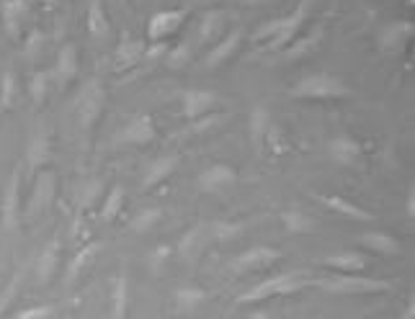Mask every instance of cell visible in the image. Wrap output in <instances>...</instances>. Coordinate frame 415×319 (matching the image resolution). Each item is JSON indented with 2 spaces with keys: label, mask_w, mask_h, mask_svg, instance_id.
Segmentation results:
<instances>
[{
  "label": "cell",
  "mask_w": 415,
  "mask_h": 319,
  "mask_svg": "<svg viewBox=\"0 0 415 319\" xmlns=\"http://www.w3.org/2000/svg\"><path fill=\"white\" fill-rule=\"evenodd\" d=\"M235 183H237L235 167L222 165V162L207 167V170L199 175V191H204V194H225V191L232 188Z\"/></svg>",
  "instance_id": "cell-10"
},
{
  "label": "cell",
  "mask_w": 415,
  "mask_h": 319,
  "mask_svg": "<svg viewBox=\"0 0 415 319\" xmlns=\"http://www.w3.org/2000/svg\"><path fill=\"white\" fill-rule=\"evenodd\" d=\"M361 245H367L369 250L379 252V255H400V242H397V237L387 235V232H364L359 237Z\"/></svg>",
  "instance_id": "cell-29"
},
{
  "label": "cell",
  "mask_w": 415,
  "mask_h": 319,
  "mask_svg": "<svg viewBox=\"0 0 415 319\" xmlns=\"http://www.w3.org/2000/svg\"><path fill=\"white\" fill-rule=\"evenodd\" d=\"M207 227H209V240H215V242H232V240H237L245 232V227L237 222H212Z\"/></svg>",
  "instance_id": "cell-35"
},
{
  "label": "cell",
  "mask_w": 415,
  "mask_h": 319,
  "mask_svg": "<svg viewBox=\"0 0 415 319\" xmlns=\"http://www.w3.org/2000/svg\"><path fill=\"white\" fill-rule=\"evenodd\" d=\"M225 23H227V13H222V11L204 13V18L199 23V39L201 42H217L225 34Z\"/></svg>",
  "instance_id": "cell-30"
},
{
  "label": "cell",
  "mask_w": 415,
  "mask_h": 319,
  "mask_svg": "<svg viewBox=\"0 0 415 319\" xmlns=\"http://www.w3.org/2000/svg\"><path fill=\"white\" fill-rule=\"evenodd\" d=\"M176 167H178V155H163V157L153 160V162L147 165L145 175H142V188L150 191V188L160 186V183L168 181V178L176 173Z\"/></svg>",
  "instance_id": "cell-16"
},
{
  "label": "cell",
  "mask_w": 415,
  "mask_h": 319,
  "mask_svg": "<svg viewBox=\"0 0 415 319\" xmlns=\"http://www.w3.org/2000/svg\"><path fill=\"white\" fill-rule=\"evenodd\" d=\"M98 194H101V183H90V186L85 188V194H83V208L90 206V203L96 201Z\"/></svg>",
  "instance_id": "cell-45"
},
{
  "label": "cell",
  "mask_w": 415,
  "mask_h": 319,
  "mask_svg": "<svg viewBox=\"0 0 415 319\" xmlns=\"http://www.w3.org/2000/svg\"><path fill=\"white\" fill-rule=\"evenodd\" d=\"M18 181H21V175L18 170H14L11 175V181H8V188H6V196H3V227L8 232H14L18 227V216H21V198H18Z\"/></svg>",
  "instance_id": "cell-13"
},
{
  "label": "cell",
  "mask_w": 415,
  "mask_h": 319,
  "mask_svg": "<svg viewBox=\"0 0 415 319\" xmlns=\"http://www.w3.org/2000/svg\"><path fill=\"white\" fill-rule=\"evenodd\" d=\"M49 83H52V75L49 72H34L31 80H28V96L36 106H42L49 96Z\"/></svg>",
  "instance_id": "cell-37"
},
{
  "label": "cell",
  "mask_w": 415,
  "mask_h": 319,
  "mask_svg": "<svg viewBox=\"0 0 415 319\" xmlns=\"http://www.w3.org/2000/svg\"><path fill=\"white\" fill-rule=\"evenodd\" d=\"M122 206H124V188L122 186H114L106 194V198H104V203H101V222H114L119 216V211H122Z\"/></svg>",
  "instance_id": "cell-34"
},
{
  "label": "cell",
  "mask_w": 415,
  "mask_h": 319,
  "mask_svg": "<svg viewBox=\"0 0 415 319\" xmlns=\"http://www.w3.org/2000/svg\"><path fill=\"white\" fill-rule=\"evenodd\" d=\"M328 155H330L338 165H353L356 160L364 155V145L359 139L348 137V134H340V137H333L328 142Z\"/></svg>",
  "instance_id": "cell-12"
},
{
  "label": "cell",
  "mask_w": 415,
  "mask_h": 319,
  "mask_svg": "<svg viewBox=\"0 0 415 319\" xmlns=\"http://www.w3.org/2000/svg\"><path fill=\"white\" fill-rule=\"evenodd\" d=\"M155 137H158V129H155L153 116H150V113H139V116H131L129 121H126L124 129L117 134V142L119 145L142 147V145H150Z\"/></svg>",
  "instance_id": "cell-6"
},
{
  "label": "cell",
  "mask_w": 415,
  "mask_h": 319,
  "mask_svg": "<svg viewBox=\"0 0 415 319\" xmlns=\"http://www.w3.org/2000/svg\"><path fill=\"white\" fill-rule=\"evenodd\" d=\"M281 224H284L286 235H307L312 232V219L305 214V211H299V208H286L281 211Z\"/></svg>",
  "instance_id": "cell-33"
},
{
  "label": "cell",
  "mask_w": 415,
  "mask_h": 319,
  "mask_svg": "<svg viewBox=\"0 0 415 319\" xmlns=\"http://www.w3.org/2000/svg\"><path fill=\"white\" fill-rule=\"evenodd\" d=\"M49 155H52V137H49L47 129H39V132L31 137L26 150V160L31 170H39L42 165H47Z\"/></svg>",
  "instance_id": "cell-24"
},
{
  "label": "cell",
  "mask_w": 415,
  "mask_h": 319,
  "mask_svg": "<svg viewBox=\"0 0 415 319\" xmlns=\"http://www.w3.org/2000/svg\"><path fill=\"white\" fill-rule=\"evenodd\" d=\"M52 75H55V83L60 85V88H68V85L75 80V75H77V47L75 44L68 42L60 49Z\"/></svg>",
  "instance_id": "cell-15"
},
{
  "label": "cell",
  "mask_w": 415,
  "mask_h": 319,
  "mask_svg": "<svg viewBox=\"0 0 415 319\" xmlns=\"http://www.w3.org/2000/svg\"><path fill=\"white\" fill-rule=\"evenodd\" d=\"M323 286L325 291L340 293V296H351V293H387L392 289L389 281H379V278H367L359 273H340L335 278H325V281H315Z\"/></svg>",
  "instance_id": "cell-4"
},
{
  "label": "cell",
  "mask_w": 415,
  "mask_h": 319,
  "mask_svg": "<svg viewBox=\"0 0 415 319\" xmlns=\"http://www.w3.org/2000/svg\"><path fill=\"white\" fill-rule=\"evenodd\" d=\"M186 21V13L183 11H158V13L150 16L147 21V42H166L168 36H173Z\"/></svg>",
  "instance_id": "cell-8"
},
{
  "label": "cell",
  "mask_w": 415,
  "mask_h": 319,
  "mask_svg": "<svg viewBox=\"0 0 415 319\" xmlns=\"http://www.w3.org/2000/svg\"><path fill=\"white\" fill-rule=\"evenodd\" d=\"M323 265H328V268H333V271L338 273H361L369 265V257L356 250H343V252H335V255L323 257Z\"/></svg>",
  "instance_id": "cell-21"
},
{
  "label": "cell",
  "mask_w": 415,
  "mask_h": 319,
  "mask_svg": "<svg viewBox=\"0 0 415 319\" xmlns=\"http://www.w3.org/2000/svg\"><path fill=\"white\" fill-rule=\"evenodd\" d=\"M122 3H126V0H122Z\"/></svg>",
  "instance_id": "cell-52"
},
{
  "label": "cell",
  "mask_w": 415,
  "mask_h": 319,
  "mask_svg": "<svg viewBox=\"0 0 415 319\" xmlns=\"http://www.w3.org/2000/svg\"><path fill=\"white\" fill-rule=\"evenodd\" d=\"M111 31V23H109V16L104 11V3L101 0H90L88 6V34L93 39H104L109 36Z\"/></svg>",
  "instance_id": "cell-31"
},
{
  "label": "cell",
  "mask_w": 415,
  "mask_h": 319,
  "mask_svg": "<svg viewBox=\"0 0 415 319\" xmlns=\"http://www.w3.org/2000/svg\"><path fill=\"white\" fill-rule=\"evenodd\" d=\"M242 3H245V6H263L266 0H242Z\"/></svg>",
  "instance_id": "cell-50"
},
{
  "label": "cell",
  "mask_w": 415,
  "mask_h": 319,
  "mask_svg": "<svg viewBox=\"0 0 415 319\" xmlns=\"http://www.w3.org/2000/svg\"><path fill=\"white\" fill-rule=\"evenodd\" d=\"M310 8H312V0H299V6L294 8L289 16L271 18V21L261 23V26L256 28V34H253V39H256V42H266V47H269L271 52H279V49L289 47V44L299 36L302 26H305Z\"/></svg>",
  "instance_id": "cell-1"
},
{
  "label": "cell",
  "mask_w": 415,
  "mask_h": 319,
  "mask_svg": "<svg viewBox=\"0 0 415 319\" xmlns=\"http://www.w3.org/2000/svg\"><path fill=\"white\" fill-rule=\"evenodd\" d=\"M291 96L312 98V101H335V98L351 96V88H348L338 75H330V72H312V75H305L294 88H291Z\"/></svg>",
  "instance_id": "cell-2"
},
{
  "label": "cell",
  "mask_w": 415,
  "mask_h": 319,
  "mask_svg": "<svg viewBox=\"0 0 415 319\" xmlns=\"http://www.w3.org/2000/svg\"><path fill=\"white\" fill-rule=\"evenodd\" d=\"M207 237H209V227L204 222L194 224V227L188 229L186 235L180 237L178 242V255L183 257V260H188V263H194L196 257H199V252L204 250V245H207Z\"/></svg>",
  "instance_id": "cell-17"
},
{
  "label": "cell",
  "mask_w": 415,
  "mask_h": 319,
  "mask_svg": "<svg viewBox=\"0 0 415 319\" xmlns=\"http://www.w3.org/2000/svg\"><path fill=\"white\" fill-rule=\"evenodd\" d=\"M101 250H104V242H88V245H85L83 250H80L75 257H72V260H70L68 271H65V284H68V286L72 284V281H75V278L80 276V273H83L90 263H93V257H96Z\"/></svg>",
  "instance_id": "cell-28"
},
{
  "label": "cell",
  "mask_w": 415,
  "mask_h": 319,
  "mask_svg": "<svg viewBox=\"0 0 415 319\" xmlns=\"http://www.w3.org/2000/svg\"><path fill=\"white\" fill-rule=\"evenodd\" d=\"M0 309H3V304H0Z\"/></svg>",
  "instance_id": "cell-51"
},
{
  "label": "cell",
  "mask_w": 415,
  "mask_h": 319,
  "mask_svg": "<svg viewBox=\"0 0 415 319\" xmlns=\"http://www.w3.org/2000/svg\"><path fill=\"white\" fill-rule=\"evenodd\" d=\"M225 121H227V116H222V113H207L204 118H194L191 121L188 134H207L212 129H217L220 124H225Z\"/></svg>",
  "instance_id": "cell-38"
},
{
  "label": "cell",
  "mask_w": 415,
  "mask_h": 319,
  "mask_svg": "<svg viewBox=\"0 0 415 319\" xmlns=\"http://www.w3.org/2000/svg\"><path fill=\"white\" fill-rule=\"evenodd\" d=\"M52 314H55V306L39 304V306H26V309H21L14 319H49Z\"/></svg>",
  "instance_id": "cell-42"
},
{
  "label": "cell",
  "mask_w": 415,
  "mask_h": 319,
  "mask_svg": "<svg viewBox=\"0 0 415 319\" xmlns=\"http://www.w3.org/2000/svg\"><path fill=\"white\" fill-rule=\"evenodd\" d=\"M158 222H163V208L153 206V208H145L142 214L134 216V219L129 222V229L131 232H137V235H142V232H150L153 227H158Z\"/></svg>",
  "instance_id": "cell-36"
},
{
  "label": "cell",
  "mask_w": 415,
  "mask_h": 319,
  "mask_svg": "<svg viewBox=\"0 0 415 319\" xmlns=\"http://www.w3.org/2000/svg\"><path fill=\"white\" fill-rule=\"evenodd\" d=\"M28 13L26 0H3L0 3V18H3V28L8 31L11 39H21V23Z\"/></svg>",
  "instance_id": "cell-14"
},
{
  "label": "cell",
  "mask_w": 415,
  "mask_h": 319,
  "mask_svg": "<svg viewBox=\"0 0 415 319\" xmlns=\"http://www.w3.org/2000/svg\"><path fill=\"white\" fill-rule=\"evenodd\" d=\"M413 21H405V18H397V21H389L387 26L382 28L379 34V49L382 52H402L408 47V42L413 39Z\"/></svg>",
  "instance_id": "cell-11"
},
{
  "label": "cell",
  "mask_w": 415,
  "mask_h": 319,
  "mask_svg": "<svg viewBox=\"0 0 415 319\" xmlns=\"http://www.w3.org/2000/svg\"><path fill=\"white\" fill-rule=\"evenodd\" d=\"M39 47H42V34H39V31H34V34H31V39L26 42V55L34 57Z\"/></svg>",
  "instance_id": "cell-46"
},
{
  "label": "cell",
  "mask_w": 415,
  "mask_h": 319,
  "mask_svg": "<svg viewBox=\"0 0 415 319\" xmlns=\"http://www.w3.org/2000/svg\"><path fill=\"white\" fill-rule=\"evenodd\" d=\"M217 106V96L212 91H201V88H188L180 93V116L186 121L207 116Z\"/></svg>",
  "instance_id": "cell-9"
},
{
  "label": "cell",
  "mask_w": 415,
  "mask_h": 319,
  "mask_svg": "<svg viewBox=\"0 0 415 319\" xmlns=\"http://www.w3.org/2000/svg\"><path fill=\"white\" fill-rule=\"evenodd\" d=\"M397 319H415V304H408L402 309V314Z\"/></svg>",
  "instance_id": "cell-48"
},
{
  "label": "cell",
  "mask_w": 415,
  "mask_h": 319,
  "mask_svg": "<svg viewBox=\"0 0 415 319\" xmlns=\"http://www.w3.org/2000/svg\"><path fill=\"white\" fill-rule=\"evenodd\" d=\"M266 147H271V152L274 155H284L286 150H289V142H284V134H281L279 126L271 124L269 134H266Z\"/></svg>",
  "instance_id": "cell-41"
},
{
  "label": "cell",
  "mask_w": 415,
  "mask_h": 319,
  "mask_svg": "<svg viewBox=\"0 0 415 319\" xmlns=\"http://www.w3.org/2000/svg\"><path fill=\"white\" fill-rule=\"evenodd\" d=\"M16 98V77L14 72H6L3 75V85H0V106L3 108H11Z\"/></svg>",
  "instance_id": "cell-40"
},
{
  "label": "cell",
  "mask_w": 415,
  "mask_h": 319,
  "mask_svg": "<svg viewBox=\"0 0 415 319\" xmlns=\"http://www.w3.org/2000/svg\"><path fill=\"white\" fill-rule=\"evenodd\" d=\"M173 298H176V312L188 314V312H194V309H199V306L207 301L209 291H204L199 286H180V289H176Z\"/></svg>",
  "instance_id": "cell-26"
},
{
  "label": "cell",
  "mask_w": 415,
  "mask_h": 319,
  "mask_svg": "<svg viewBox=\"0 0 415 319\" xmlns=\"http://www.w3.org/2000/svg\"><path fill=\"white\" fill-rule=\"evenodd\" d=\"M168 52H171L168 42H155L150 49H145V57H147V60H160V57H166Z\"/></svg>",
  "instance_id": "cell-44"
},
{
  "label": "cell",
  "mask_w": 415,
  "mask_h": 319,
  "mask_svg": "<svg viewBox=\"0 0 415 319\" xmlns=\"http://www.w3.org/2000/svg\"><path fill=\"white\" fill-rule=\"evenodd\" d=\"M271 129V113L266 106H253L250 108V116H248V134H250V142L256 150H263L266 147V134Z\"/></svg>",
  "instance_id": "cell-23"
},
{
  "label": "cell",
  "mask_w": 415,
  "mask_h": 319,
  "mask_svg": "<svg viewBox=\"0 0 415 319\" xmlns=\"http://www.w3.org/2000/svg\"><path fill=\"white\" fill-rule=\"evenodd\" d=\"M126 309H129V281L122 273L111 284V319H126Z\"/></svg>",
  "instance_id": "cell-27"
},
{
  "label": "cell",
  "mask_w": 415,
  "mask_h": 319,
  "mask_svg": "<svg viewBox=\"0 0 415 319\" xmlns=\"http://www.w3.org/2000/svg\"><path fill=\"white\" fill-rule=\"evenodd\" d=\"M168 257H171V247H168V245H160V247H155V250L150 252L147 265H150L153 276H163V271H166V265H168Z\"/></svg>",
  "instance_id": "cell-39"
},
{
  "label": "cell",
  "mask_w": 415,
  "mask_h": 319,
  "mask_svg": "<svg viewBox=\"0 0 415 319\" xmlns=\"http://www.w3.org/2000/svg\"><path fill=\"white\" fill-rule=\"evenodd\" d=\"M166 57H168V67L178 69V67H183V65L188 62V57H191V47H188V44H180V47L171 49Z\"/></svg>",
  "instance_id": "cell-43"
},
{
  "label": "cell",
  "mask_w": 415,
  "mask_h": 319,
  "mask_svg": "<svg viewBox=\"0 0 415 319\" xmlns=\"http://www.w3.org/2000/svg\"><path fill=\"white\" fill-rule=\"evenodd\" d=\"M240 42H242V31H230L227 36H222L220 42L209 49V55H207V60H204V65H207V67H220V65H225L230 57L240 49Z\"/></svg>",
  "instance_id": "cell-20"
},
{
  "label": "cell",
  "mask_w": 415,
  "mask_h": 319,
  "mask_svg": "<svg viewBox=\"0 0 415 319\" xmlns=\"http://www.w3.org/2000/svg\"><path fill=\"white\" fill-rule=\"evenodd\" d=\"M318 201L325 203V206L330 208V211H335V214L346 216V219H353V222H372L374 219L372 211L356 206V203L343 198V196H318Z\"/></svg>",
  "instance_id": "cell-19"
},
{
  "label": "cell",
  "mask_w": 415,
  "mask_h": 319,
  "mask_svg": "<svg viewBox=\"0 0 415 319\" xmlns=\"http://www.w3.org/2000/svg\"><path fill=\"white\" fill-rule=\"evenodd\" d=\"M101 111H104V88L96 80H90L83 85V91L77 96V124H80V129L90 132L101 118Z\"/></svg>",
  "instance_id": "cell-5"
},
{
  "label": "cell",
  "mask_w": 415,
  "mask_h": 319,
  "mask_svg": "<svg viewBox=\"0 0 415 319\" xmlns=\"http://www.w3.org/2000/svg\"><path fill=\"white\" fill-rule=\"evenodd\" d=\"M320 42H323V28H315L312 34L297 36V39H294L289 47H284V57H286V60L305 57V55H310V52H315V49L320 47Z\"/></svg>",
  "instance_id": "cell-32"
},
{
  "label": "cell",
  "mask_w": 415,
  "mask_h": 319,
  "mask_svg": "<svg viewBox=\"0 0 415 319\" xmlns=\"http://www.w3.org/2000/svg\"><path fill=\"white\" fill-rule=\"evenodd\" d=\"M55 175L52 173H39L36 178V186H34V194H31V201H28V216H36L42 214L44 208L49 206V201L55 198Z\"/></svg>",
  "instance_id": "cell-18"
},
{
  "label": "cell",
  "mask_w": 415,
  "mask_h": 319,
  "mask_svg": "<svg viewBox=\"0 0 415 319\" xmlns=\"http://www.w3.org/2000/svg\"><path fill=\"white\" fill-rule=\"evenodd\" d=\"M145 42H137V39H124L117 49V69L119 72H126V69L137 67L145 57Z\"/></svg>",
  "instance_id": "cell-25"
},
{
  "label": "cell",
  "mask_w": 415,
  "mask_h": 319,
  "mask_svg": "<svg viewBox=\"0 0 415 319\" xmlns=\"http://www.w3.org/2000/svg\"><path fill=\"white\" fill-rule=\"evenodd\" d=\"M281 257V250L276 247H269V245H256L250 250L240 252V255L232 260V271L235 273H250V271H261V268H269Z\"/></svg>",
  "instance_id": "cell-7"
},
{
  "label": "cell",
  "mask_w": 415,
  "mask_h": 319,
  "mask_svg": "<svg viewBox=\"0 0 415 319\" xmlns=\"http://www.w3.org/2000/svg\"><path fill=\"white\" fill-rule=\"evenodd\" d=\"M248 319H271V314H269V312H263V309H258V312H253Z\"/></svg>",
  "instance_id": "cell-49"
},
{
  "label": "cell",
  "mask_w": 415,
  "mask_h": 319,
  "mask_svg": "<svg viewBox=\"0 0 415 319\" xmlns=\"http://www.w3.org/2000/svg\"><path fill=\"white\" fill-rule=\"evenodd\" d=\"M60 252L63 250H60L57 240H52L42 250V255L36 260V281H39V286H47L55 278V273L60 271Z\"/></svg>",
  "instance_id": "cell-22"
},
{
  "label": "cell",
  "mask_w": 415,
  "mask_h": 319,
  "mask_svg": "<svg viewBox=\"0 0 415 319\" xmlns=\"http://www.w3.org/2000/svg\"><path fill=\"white\" fill-rule=\"evenodd\" d=\"M405 216H408L410 222H413V216H415V196H413V191H410L408 198H405Z\"/></svg>",
  "instance_id": "cell-47"
},
{
  "label": "cell",
  "mask_w": 415,
  "mask_h": 319,
  "mask_svg": "<svg viewBox=\"0 0 415 319\" xmlns=\"http://www.w3.org/2000/svg\"><path fill=\"white\" fill-rule=\"evenodd\" d=\"M305 286L307 281H302L297 273H279V276H271L261 281V284H256L250 291L240 293L237 304H258V301H266V298L274 296H289V293H297Z\"/></svg>",
  "instance_id": "cell-3"
}]
</instances>
